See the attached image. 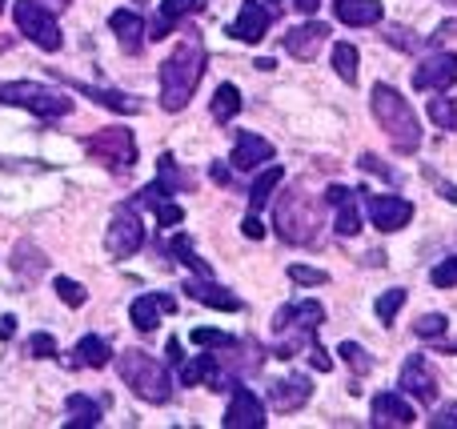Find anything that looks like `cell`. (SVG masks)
I'll list each match as a JSON object with an SVG mask.
<instances>
[{
  "mask_svg": "<svg viewBox=\"0 0 457 429\" xmlns=\"http://www.w3.org/2000/svg\"><path fill=\"white\" fill-rule=\"evenodd\" d=\"M161 313H177V297L173 293H145L129 305V318L141 334H153L161 326Z\"/></svg>",
  "mask_w": 457,
  "mask_h": 429,
  "instance_id": "e0dca14e",
  "label": "cell"
},
{
  "mask_svg": "<svg viewBox=\"0 0 457 429\" xmlns=\"http://www.w3.org/2000/svg\"><path fill=\"white\" fill-rule=\"evenodd\" d=\"M273 233L289 245H313L321 233V197L305 193L301 185L285 189L273 205Z\"/></svg>",
  "mask_w": 457,
  "mask_h": 429,
  "instance_id": "3957f363",
  "label": "cell"
},
{
  "mask_svg": "<svg viewBox=\"0 0 457 429\" xmlns=\"http://www.w3.org/2000/svg\"><path fill=\"white\" fill-rule=\"evenodd\" d=\"M429 120L437 128H457V96H429Z\"/></svg>",
  "mask_w": 457,
  "mask_h": 429,
  "instance_id": "d590c367",
  "label": "cell"
},
{
  "mask_svg": "<svg viewBox=\"0 0 457 429\" xmlns=\"http://www.w3.org/2000/svg\"><path fill=\"white\" fill-rule=\"evenodd\" d=\"M29 353H32V358H53V353H56V337L53 334H32L29 337Z\"/></svg>",
  "mask_w": 457,
  "mask_h": 429,
  "instance_id": "ee69618b",
  "label": "cell"
},
{
  "mask_svg": "<svg viewBox=\"0 0 457 429\" xmlns=\"http://www.w3.org/2000/svg\"><path fill=\"white\" fill-rule=\"evenodd\" d=\"M181 289L193 297V301L209 305V309H221V313H237V309H241V297H237L233 289L217 285L213 277H193V281H185Z\"/></svg>",
  "mask_w": 457,
  "mask_h": 429,
  "instance_id": "ac0fdd59",
  "label": "cell"
},
{
  "mask_svg": "<svg viewBox=\"0 0 457 429\" xmlns=\"http://www.w3.org/2000/svg\"><path fill=\"white\" fill-rule=\"evenodd\" d=\"M429 281H434V289H453L457 285V253L442 257V261L429 269Z\"/></svg>",
  "mask_w": 457,
  "mask_h": 429,
  "instance_id": "ab89813d",
  "label": "cell"
},
{
  "mask_svg": "<svg viewBox=\"0 0 457 429\" xmlns=\"http://www.w3.org/2000/svg\"><path fill=\"white\" fill-rule=\"evenodd\" d=\"M205 64H209L205 40H201V32L189 29L177 40L173 53L165 56V64H161V109L181 112L197 93L201 77H205Z\"/></svg>",
  "mask_w": 457,
  "mask_h": 429,
  "instance_id": "6da1fadb",
  "label": "cell"
},
{
  "mask_svg": "<svg viewBox=\"0 0 457 429\" xmlns=\"http://www.w3.org/2000/svg\"><path fill=\"white\" fill-rule=\"evenodd\" d=\"M56 4H69V0H56Z\"/></svg>",
  "mask_w": 457,
  "mask_h": 429,
  "instance_id": "f5cc1de1",
  "label": "cell"
},
{
  "mask_svg": "<svg viewBox=\"0 0 457 429\" xmlns=\"http://www.w3.org/2000/svg\"><path fill=\"white\" fill-rule=\"evenodd\" d=\"M293 4H297V12H301V16H313L321 0H293Z\"/></svg>",
  "mask_w": 457,
  "mask_h": 429,
  "instance_id": "c3c4849f",
  "label": "cell"
},
{
  "mask_svg": "<svg viewBox=\"0 0 457 429\" xmlns=\"http://www.w3.org/2000/svg\"><path fill=\"white\" fill-rule=\"evenodd\" d=\"M4 4H8V0H0V12H4Z\"/></svg>",
  "mask_w": 457,
  "mask_h": 429,
  "instance_id": "816d5d0a",
  "label": "cell"
},
{
  "mask_svg": "<svg viewBox=\"0 0 457 429\" xmlns=\"http://www.w3.org/2000/svg\"><path fill=\"white\" fill-rule=\"evenodd\" d=\"M325 205L333 209V229L341 237H357L361 233V209H357V193L349 185H329L325 189Z\"/></svg>",
  "mask_w": 457,
  "mask_h": 429,
  "instance_id": "7c38bea8",
  "label": "cell"
},
{
  "mask_svg": "<svg viewBox=\"0 0 457 429\" xmlns=\"http://www.w3.org/2000/svg\"><path fill=\"white\" fill-rule=\"evenodd\" d=\"M193 345H201V350H237V337L233 334H221V329H193Z\"/></svg>",
  "mask_w": 457,
  "mask_h": 429,
  "instance_id": "8d00e7d4",
  "label": "cell"
},
{
  "mask_svg": "<svg viewBox=\"0 0 457 429\" xmlns=\"http://www.w3.org/2000/svg\"><path fill=\"white\" fill-rule=\"evenodd\" d=\"M169 253H173L177 261H185V265H189V269L197 273V277H213V269H209V261H205V257H197V249H193V241L185 237V233H177V237L169 241Z\"/></svg>",
  "mask_w": 457,
  "mask_h": 429,
  "instance_id": "d6a6232c",
  "label": "cell"
},
{
  "mask_svg": "<svg viewBox=\"0 0 457 429\" xmlns=\"http://www.w3.org/2000/svg\"><path fill=\"white\" fill-rule=\"evenodd\" d=\"M273 4H277V0H273Z\"/></svg>",
  "mask_w": 457,
  "mask_h": 429,
  "instance_id": "db71d44e",
  "label": "cell"
},
{
  "mask_svg": "<svg viewBox=\"0 0 457 429\" xmlns=\"http://www.w3.org/2000/svg\"><path fill=\"white\" fill-rule=\"evenodd\" d=\"M309 398H313V382H309L305 374H289L269 385V406H273L277 414H293V409H301Z\"/></svg>",
  "mask_w": 457,
  "mask_h": 429,
  "instance_id": "5bb4252c",
  "label": "cell"
},
{
  "mask_svg": "<svg viewBox=\"0 0 457 429\" xmlns=\"http://www.w3.org/2000/svg\"><path fill=\"white\" fill-rule=\"evenodd\" d=\"M337 358L345 361L353 374H370V369H373V358H370V353H365L357 342H341V345H337Z\"/></svg>",
  "mask_w": 457,
  "mask_h": 429,
  "instance_id": "74e56055",
  "label": "cell"
},
{
  "mask_svg": "<svg viewBox=\"0 0 457 429\" xmlns=\"http://www.w3.org/2000/svg\"><path fill=\"white\" fill-rule=\"evenodd\" d=\"M413 406L402 398V393H373V406H370V422L378 429L389 425H413Z\"/></svg>",
  "mask_w": 457,
  "mask_h": 429,
  "instance_id": "d6986e66",
  "label": "cell"
},
{
  "mask_svg": "<svg viewBox=\"0 0 457 429\" xmlns=\"http://www.w3.org/2000/svg\"><path fill=\"white\" fill-rule=\"evenodd\" d=\"M370 109H373V120L386 128V136L394 141L397 153H418L421 149V125H418V112L413 104L405 101L397 88L389 85H373L370 88Z\"/></svg>",
  "mask_w": 457,
  "mask_h": 429,
  "instance_id": "7a4b0ae2",
  "label": "cell"
},
{
  "mask_svg": "<svg viewBox=\"0 0 457 429\" xmlns=\"http://www.w3.org/2000/svg\"><path fill=\"white\" fill-rule=\"evenodd\" d=\"M72 88H80V96H93L96 104H104L112 112H141V101L120 93V88H96V85H80V80H72Z\"/></svg>",
  "mask_w": 457,
  "mask_h": 429,
  "instance_id": "4316f807",
  "label": "cell"
},
{
  "mask_svg": "<svg viewBox=\"0 0 457 429\" xmlns=\"http://www.w3.org/2000/svg\"><path fill=\"white\" fill-rule=\"evenodd\" d=\"M405 301H410V293H405L402 285H397V289H386V293H381L378 301H373V313H378V321H381V326H394L397 309H402Z\"/></svg>",
  "mask_w": 457,
  "mask_h": 429,
  "instance_id": "e575fe53",
  "label": "cell"
},
{
  "mask_svg": "<svg viewBox=\"0 0 457 429\" xmlns=\"http://www.w3.org/2000/svg\"><path fill=\"white\" fill-rule=\"evenodd\" d=\"M169 361H173V366H181L185 361V345L177 342V337H169Z\"/></svg>",
  "mask_w": 457,
  "mask_h": 429,
  "instance_id": "7dc6e473",
  "label": "cell"
},
{
  "mask_svg": "<svg viewBox=\"0 0 457 429\" xmlns=\"http://www.w3.org/2000/svg\"><path fill=\"white\" fill-rule=\"evenodd\" d=\"M64 409H69V425H101V406L85 393H69Z\"/></svg>",
  "mask_w": 457,
  "mask_h": 429,
  "instance_id": "1f68e13d",
  "label": "cell"
},
{
  "mask_svg": "<svg viewBox=\"0 0 457 429\" xmlns=\"http://www.w3.org/2000/svg\"><path fill=\"white\" fill-rule=\"evenodd\" d=\"M445 329H450L445 313H421V318L413 321V334L418 337H445Z\"/></svg>",
  "mask_w": 457,
  "mask_h": 429,
  "instance_id": "60d3db41",
  "label": "cell"
},
{
  "mask_svg": "<svg viewBox=\"0 0 457 429\" xmlns=\"http://www.w3.org/2000/svg\"><path fill=\"white\" fill-rule=\"evenodd\" d=\"M0 101L21 104L37 117H69L72 112V96L56 93L48 85H37V80H0Z\"/></svg>",
  "mask_w": 457,
  "mask_h": 429,
  "instance_id": "5b68a950",
  "label": "cell"
},
{
  "mask_svg": "<svg viewBox=\"0 0 457 429\" xmlns=\"http://www.w3.org/2000/svg\"><path fill=\"white\" fill-rule=\"evenodd\" d=\"M209 173H213L217 185H228V169H225V165H209Z\"/></svg>",
  "mask_w": 457,
  "mask_h": 429,
  "instance_id": "681fc988",
  "label": "cell"
},
{
  "mask_svg": "<svg viewBox=\"0 0 457 429\" xmlns=\"http://www.w3.org/2000/svg\"><path fill=\"white\" fill-rule=\"evenodd\" d=\"M145 245V221L137 217V205L129 201V205H117L109 217V233H104V249H109L112 257H133L137 249Z\"/></svg>",
  "mask_w": 457,
  "mask_h": 429,
  "instance_id": "ba28073f",
  "label": "cell"
},
{
  "mask_svg": "<svg viewBox=\"0 0 457 429\" xmlns=\"http://www.w3.org/2000/svg\"><path fill=\"white\" fill-rule=\"evenodd\" d=\"M109 358H112V350H109V342H104V337L88 334V337H80V342H77V366L101 369V366H109Z\"/></svg>",
  "mask_w": 457,
  "mask_h": 429,
  "instance_id": "f546056e",
  "label": "cell"
},
{
  "mask_svg": "<svg viewBox=\"0 0 457 429\" xmlns=\"http://www.w3.org/2000/svg\"><path fill=\"white\" fill-rule=\"evenodd\" d=\"M12 21H16V32L29 37L37 48H45V53H61V45H64L61 24H56V16L48 12L40 0H16Z\"/></svg>",
  "mask_w": 457,
  "mask_h": 429,
  "instance_id": "52a82bcc",
  "label": "cell"
},
{
  "mask_svg": "<svg viewBox=\"0 0 457 429\" xmlns=\"http://www.w3.org/2000/svg\"><path fill=\"white\" fill-rule=\"evenodd\" d=\"M157 169H161V177L153 181V189H157V193H177V185H181V189H189V185H193V177L185 173V169H177V161L169 157V153H161Z\"/></svg>",
  "mask_w": 457,
  "mask_h": 429,
  "instance_id": "4dcf8cb0",
  "label": "cell"
},
{
  "mask_svg": "<svg viewBox=\"0 0 457 429\" xmlns=\"http://www.w3.org/2000/svg\"><path fill=\"white\" fill-rule=\"evenodd\" d=\"M442 4H450V8H457V0H442Z\"/></svg>",
  "mask_w": 457,
  "mask_h": 429,
  "instance_id": "f907efd6",
  "label": "cell"
},
{
  "mask_svg": "<svg viewBox=\"0 0 457 429\" xmlns=\"http://www.w3.org/2000/svg\"><path fill=\"white\" fill-rule=\"evenodd\" d=\"M241 233H245V237H253V241H261V237H265V225H261V217H245Z\"/></svg>",
  "mask_w": 457,
  "mask_h": 429,
  "instance_id": "bcb514c9",
  "label": "cell"
},
{
  "mask_svg": "<svg viewBox=\"0 0 457 429\" xmlns=\"http://www.w3.org/2000/svg\"><path fill=\"white\" fill-rule=\"evenodd\" d=\"M205 4L209 0H161V16H157V24L149 29V37L165 40L173 24H181L185 16H193V12H205Z\"/></svg>",
  "mask_w": 457,
  "mask_h": 429,
  "instance_id": "603a6c76",
  "label": "cell"
},
{
  "mask_svg": "<svg viewBox=\"0 0 457 429\" xmlns=\"http://www.w3.org/2000/svg\"><path fill=\"white\" fill-rule=\"evenodd\" d=\"M133 205H145V209H153V217H157L161 225H165V229H177V225L185 221V209L177 205V201H165V193H157L149 185V189H141L137 193V201Z\"/></svg>",
  "mask_w": 457,
  "mask_h": 429,
  "instance_id": "484cf974",
  "label": "cell"
},
{
  "mask_svg": "<svg viewBox=\"0 0 457 429\" xmlns=\"http://www.w3.org/2000/svg\"><path fill=\"white\" fill-rule=\"evenodd\" d=\"M225 429H265V406L253 390H237L225 409Z\"/></svg>",
  "mask_w": 457,
  "mask_h": 429,
  "instance_id": "9a60e30c",
  "label": "cell"
},
{
  "mask_svg": "<svg viewBox=\"0 0 457 429\" xmlns=\"http://www.w3.org/2000/svg\"><path fill=\"white\" fill-rule=\"evenodd\" d=\"M361 205H365V217L373 221V229H381V233H397V229H405V225L413 221V201H405V197L365 193Z\"/></svg>",
  "mask_w": 457,
  "mask_h": 429,
  "instance_id": "9c48e42d",
  "label": "cell"
},
{
  "mask_svg": "<svg viewBox=\"0 0 457 429\" xmlns=\"http://www.w3.org/2000/svg\"><path fill=\"white\" fill-rule=\"evenodd\" d=\"M80 149L93 161H101V165L117 169V173H129V169L137 165V136H133V128H125V125H112V128H101V133L85 136Z\"/></svg>",
  "mask_w": 457,
  "mask_h": 429,
  "instance_id": "8992f818",
  "label": "cell"
},
{
  "mask_svg": "<svg viewBox=\"0 0 457 429\" xmlns=\"http://www.w3.org/2000/svg\"><path fill=\"white\" fill-rule=\"evenodd\" d=\"M329 40V29H325L321 21H305V24H293L289 32H285V53L297 56V61H313L317 48Z\"/></svg>",
  "mask_w": 457,
  "mask_h": 429,
  "instance_id": "2e32d148",
  "label": "cell"
},
{
  "mask_svg": "<svg viewBox=\"0 0 457 429\" xmlns=\"http://www.w3.org/2000/svg\"><path fill=\"white\" fill-rule=\"evenodd\" d=\"M333 12L349 29H370V24H381L386 4L381 0H333Z\"/></svg>",
  "mask_w": 457,
  "mask_h": 429,
  "instance_id": "7402d4cb",
  "label": "cell"
},
{
  "mask_svg": "<svg viewBox=\"0 0 457 429\" xmlns=\"http://www.w3.org/2000/svg\"><path fill=\"white\" fill-rule=\"evenodd\" d=\"M457 80V53H429L413 69V88L418 93H445Z\"/></svg>",
  "mask_w": 457,
  "mask_h": 429,
  "instance_id": "8fae6325",
  "label": "cell"
},
{
  "mask_svg": "<svg viewBox=\"0 0 457 429\" xmlns=\"http://www.w3.org/2000/svg\"><path fill=\"white\" fill-rule=\"evenodd\" d=\"M265 161H273V144L265 141V136L257 133H241L233 144V169H257L265 165Z\"/></svg>",
  "mask_w": 457,
  "mask_h": 429,
  "instance_id": "d4e9b609",
  "label": "cell"
},
{
  "mask_svg": "<svg viewBox=\"0 0 457 429\" xmlns=\"http://www.w3.org/2000/svg\"><path fill=\"white\" fill-rule=\"evenodd\" d=\"M209 112H213V120L217 125H228V120L241 112V88L237 85H217V93H213V104H209Z\"/></svg>",
  "mask_w": 457,
  "mask_h": 429,
  "instance_id": "f1b7e54d",
  "label": "cell"
},
{
  "mask_svg": "<svg viewBox=\"0 0 457 429\" xmlns=\"http://www.w3.org/2000/svg\"><path fill=\"white\" fill-rule=\"evenodd\" d=\"M281 177H285V169L281 165H269L265 173L253 181V189H249V217H257L261 209L273 201V193H277V185H281Z\"/></svg>",
  "mask_w": 457,
  "mask_h": 429,
  "instance_id": "83f0119b",
  "label": "cell"
},
{
  "mask_svg": "<svg viewBox=\"0 0 457 429\" xmlns=\"http://www.w3.org/2000/svg\"><path fill=\"white\" fill-rule=\"evenodd\" d=\"M429 429H457V401L437 409V414L429 417Z\"/></svg>",
  "mask_w": 457,
  "mask_h": 429,
  "instance_id": "f6af8a7d",
  "label": "cell"
},
{
  "mask_svg": "<svg viewBox=\"0 0 457 429\" xmlns=\"http://www.w3.org/2000/svg\"><path fill=\"white\" fill-rule=\"evenodd\" d=\"M117 374H120V382H125L141 401H149V406H165V401L173 398V377H169V369L141 350L120 353Z\"/></svg>",
  "mask_w": 457,
  "mask_h": 429,
  "instance_id": "277c9868",
  "label": "cell"
},
{
  "mask_svg": "<svg viewBox=\"0 0 457 429\" xmlns=\"http://www.w3.org/2000/svg\"><path fill=\"white\" fill-rule=\"evenodd\" d=\"M181 385H209V390H228V377L217 366V353H201L193 361H181Z\"/></svg>",
  "mask_w": 457,
  "mask_h": 429,
  "instance_id": "44dd1931",
  "label": "cell"
},
{
  "mask_svg": "<svg viewBox=\"0 0 457 429\" xmlns=\"http://www.w3.org/2000/svg\"><path fill=\"white\" fill-rule=\"evenodd\" d=\"M289 281H297V285H325L329 273L313 269V265H289Z\"/></svg>",
  "mask_w": 457,
  "mask_h": 429,
  "instance_id": "b9f144b4",
  "label": "cell"
},
{
  "mask_svg": "<svg viewBox=\"0 0 457 429\" xmlns=\"http://www.w3.org/2000/svg\"><path fill=\"white\" fill-rule=\"evenodd\" d=\"M53 289H56V297H61L64 305H72V309H80V305L88 301L85 285H77V281H72V277H56V281H53Z\"/></svg>",
  "mask_w": 457,
  "mask_h": 429,
  "instance_id": "f35d334b",
  "label": "cell"
},
{
  "mask_svg": "<svg viewBox=\"0 0 457 429\" xmlns=\"http://www.w3.org/2000/svg\"><path fill=\"white\" fill-rule=\"evenodd\" d=\"M333 72H337L345 85H357V48L345 45V40L333 45Z\"/></svg>",
  "mask_w": 457,
  "mask_h": 429,
  "instance_id": "836d02e7",
  "label": "cell"
},
{
  "mask_svg": "<svg viewBox=\"0 0 457 429\" xmlns=\"http://www.w3.org/2000/svg\"><path fill=\"white\" fill-rule=\"evenodd\" d=\"M321 321H325V305L321 301H293V305H285V309H277V318H273V329L281 334V329H321Z\"/></svg>",
  "mask_w": 457,
  "mask_h": 429,
  "instance_id": "ffe728a7",
  "label": "cell"
},
{
  "mask_svg": "<svg viewBox=\"0 0 457 429\" xmlns=\"http://www.w3.org/2000/svg\"><path fill=\"white\" fill-rule=\"evenodd\" d=\"M357 165H361V173H378V177H386V181H397L394 169H389L381 157H373V153H361V161H357Z\"/></svg>",
  "mask_w": 457,
  "mask_h": 429,
  "instance_id": "7bdbcfd3",
  "label": "cell"
},
{
  "mask_svg": "<svg viewBox=\"0 0 457 429\" xmlns=\"http://www.w3.org/2000/svg\"><path fill=\"white\" fill-rule=\"evenodd\" d=\"M397 385H402V393L418 398L421 406H434V398H437V374H434V366H429L426 353H410V358H405L402 374H397Z\"/></svg>",
  "mask_w": 457,
  "mask_h": 429,
  "instance_id": "30bf717a",
  "label": "cell"
},
{
  "mask_svg": "<svg viewBox=\"0 0 457 429\" xmlns=\"http://www.w3.org/2000/svg\"><path fill=\"white\" fill-rule=\"evenodd\" d=\"M269 24H273L269 4H261V0H241V12H237V21L228 24V32H233L241 45H257V40H265Z\"/></svg>",
  "mask_w": 457,
  "mask_h": 429,
  "instance_id": "4fadbf2b",
  "label": "cell"
},
{
  "mask_svg": "<svg viewBox=\"0 0 457 429\" xmlns=\"http://www.w3.org/2000/svg\"><path fill=\"white\" fill-rule=\"evenodd\" d=\"M109 29L117 32V40H120V48L125 53H137V48L145 45V16H137L133 8H117V12L109 16Z\"/></svg>",
  "mask_w": 457,
  "mask_h": 429,
  "instance_id": "cb8c5ba5",
  "label": "cell"
}]
</instances>
